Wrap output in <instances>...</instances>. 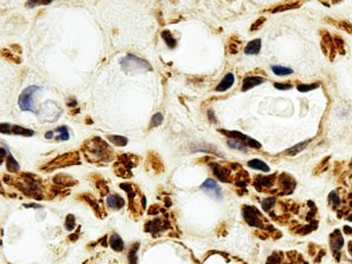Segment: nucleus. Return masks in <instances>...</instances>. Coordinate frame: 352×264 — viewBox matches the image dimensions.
<instances>
[{
  "instance_id": "0eeeda50",
  "label": "nucleus",
  "mask_w": 352,
  "mask_h": 264,
  "mask_svg": "<svg viewBox=\"0 0 352 264\" xmlns=\"http://www.w3.org/2000/svg\"><path fill=\"white\" fill-rule=\"evenodd\" d=\"M106 203L110 208L112 209H121L124 207V199L122 197H120L118 195H112V196H109L108 199H106Z\"/></svg>"
},
{
  "instance_id": "4468645a",
  "label": "nucleus",
  "mask_w": 352,
  "mask_h": 264,
  "mask_svg": "<svg viewBox=\"0 0 352 264\" xmlns=\"http://www.w3.org/2000/svg\"><path fill=\"white\" fill-rule=\"evenodd\" d=\"M228 145L230 146V148H234V149L246 150L245 145H244V141H242V140H240V139H237V138H234V139H229V140H228Z\"/></svg>"
},
{
  "instance_id": "f3484780",
  "label": "nucleus",
  "mask_w": 352,
  "mask_h": 264,
  "mask_svg": "<svg viewBox=\"0 0 352 264\" xmlns=\"http://www.w3.org/2000/svg\"><path fill=\"white\" fill-rule=\"evenodd\" d=\"M57 131L61 133V136L58 137V140H68V139H69V130H68L66 126L58 127Z\"/></svg>"
},
{
  "instance_id": "5701e85b",
  "label": "nucleus",
  "mask_w": 352,
  "mask_h": 264,
  "mask_svg": "<svg viewBox=\"0 0 352 264\" xmlns=\"http://www.w3.org/2000/svg\"><path fill=\"white\" fill-rule=\"evenodd\" d=\"M306 144L307 143H301V144H299V145H297V146H294L293 149H289L288 150V152L287 153H294V152H298V150H300V149H303L304 146H306Z\"/></svg>"
},
{
  "instance_id": "dca6fc26",
  "label": "nucleus",
  "mask_w": 352,
  "mask_h": 264,
  "mask_svg": "<svg viewBox=\"0 0 352 264\" xmlns=\"http://www.w3.org/2000/svg\"><path fill=\"white\" fill-rule=\"evenodd\" d=\"M7 169L10 171H17V170H19V165H18V163L14 160V158L12 156L7 157Z\"/></svg>"
},
{
  "instance_id": "2eb2a0df",
  "label": "nucleus",
  "mask_w": 352,
  "mask_h": 264,
  "mask_svg": "<svg viewBox=\"0 0 352 264\" xmlns=\"http://www.w3.org/2000/svg\"><path fill=\"white\" fill-rule=\"evenodd\" d=\"M109 140H111L113 144L118 145V146H124L128 143V139L121 136H109Z\"/></svg>"
},
{
  "instance_id": "a211bd4d",
  "label": "nucleus",
  "mask_w": 352,
  "mask_h": 264,
  "mask_svg": "<svg viewBox=\"0 0 352 264\" xmlns=\"http://www.w3.org/2000/svg\"><path fill=\"white\" fill-rule=\"evenodd\" d=\"M162 122H163V114H162V113H156V114H154V117L151 118L150 127H153V126H158Z\"/></svg>"
},
{
  "instance_id": "9d476101",
  "label": "nucleus",
  "mask_w": 352,
  "mask_h": 264,
  "mask_svg": "<svg viewBox=\"0 0 352 264\" xmlns=\"http://www.w3.org/2000/svg\"><path fill=\"white\" fill-rule=\"evenodd\" d=\"M248 166L252 167V169H255V170H261L263 172L270 171V166L267 164H265L262 160H259V159H253V160L248 162Z\"/></svg>"
},
{
  "instance_id": "412c9836",
  "label": "nucleus",
  "mask_w": 352,
  "mask_h": 264,
  "mask_svg": "<svg viewBox=\"0 0 352 264\" xmlns=\"http://www.w3.org/2000/svg\"><path fill=\"white\" fill-rule=\"evenodd\" d=\"M274 203H275V200H274L273 198H267L266 200H263V202H262V208L265 209V210H267V209H270L271 205H273Z\"/></svg>"
},
{
  "instance_id": "f8f14e48",
  "label": "nucleus",
  "mask_w": 352,
  "mask_h": 264,
  "mask_svg": "<svg viewBox=\"0 0 352 264\" xmlns=\"http://www.w3.org/2000/svg\"><path fill=\"white\" fill-rule=\"evenodd\" d=\"M11 133L21 134V136H33L34 134V132L32 130H27V129H24V127H20V126H12L11 127Z\"/></svg>"
},
{
  "instance_id": "ddd939ff",
  "label": "nucleus",
  "mask_w": 352,
  "mask_h": 264,
  "mask_svg": "<svg viewBox=\"0 0 352 264\" xmlns=\"http://www.w3.org/2000/svg\"><path fill=\"white\" fill-rule=\"evenodd\" d=\"M162 38H163V40L165 41V44L169 46V47H175L176 46V40L174 39V37H172V34L169 32V31H163L162 32Z\"/></svg>"
},
{
  "instance_id": "393cba45",
  "label": "nucleus",
  "mask_w": 352,
  "mask_h": 264,
  "mask_svg": "<svg viewBox=\"0 0 352 264\" xmlns=\"http://www.w3.org/2000/svg\"><path fill=\"white\" fill-rule=\"evenodd\" d=\"M53 136H54V133L52 131H49V132L45 133V138L46 139H51V138H53Z\"/></svg>"
},
{
  "instance_id": "4be33fe9",
  "label": "nucleus",
  "mask_w": 352,
  "mask_h": 264,
  "mask_svg": "<svg viewBox=\"0 0 352 264\" xmlns=\"http://www.w3.org/2000/svg\"><path fill=\"white\" fill-rule=\"evenodd\" d=\"M318 85L317 84H312L311 86H298V90L299 91H301V92H305V91H310V90H313V89H315Z\"/></svg>"
},
{
  "instance_id": "7ed1b4c3",
  "label": "nucleus",
  "mask_w": 352,
  "mask_h": 264,
  "mask_svg": "<svg viewBox=\"0 0 352 264\" xmlns=\"http://www.w3.org/2000/svg\"><path fill=\"white\" fill-rule=\"evenodd\" d=\"M121 64L125 70H128L129 67H136V69L141 67L142 70H145V67H146L148 70H150L149 64H146L144 60L139 59V58H137V57H132V55H128V57L123 58V59L121 60Z\"/></svg>"
},
{
  "instance_id": "6e6552de",
  "label": "nucleus",
  "mask_w": 352,
  "mask_h": 264,
  "mask_svg": "<svg viewBox=\"0 0 352 264\" xmlns=\"http://www.w3.org/2000/svg\"><path fill=\"white\" fill-rule=\"evenodd\" d=\"M260 47H261V40L255 39V40L248 43V45L245 47V53L246 54H258L260 52Z\"/></svg>"
},
{
  "instance_id": "20e7f679",
  "label": "nucleus",
  "mask_w": 352,
  "mask_h": 264,
  "mask_svg": "<svg viewBox=\"0 0 352 264\" xmlns=\"http://www.w3.org/2000/svg\"><path fill=\"white\" fill-rule=\"evenodd\" d=\"M201 190L207 192L209 196L212 197H215L218 199H220L222 197V191H221V188L219 186V184L213 181V179H207L204 182L202 185H201Z\"/></svg>"
},
{
  "instance_id": "9b49d317",
  "label": "nucleus",
  "mask_w": 352,
  "mask_h": 264,
  "mask_svg": "<svg viewBox=\"0 0 352 264\" xmlns=\"http://www.w3.org/2000/svg\"><path fill=\"white\" fill-rule=\"evenodd\" d=\"M271 69H272L273 73L277 74V76H286V74H291V73L293 72L292 69L284 67V66H279V65H273Z\"/></svg>"
},
{
  "instance_id": "1a4fd4ad",
  "label": "nucleus",
  "mask_w": 352,
  "mask_h": 264,
  "mask_svg": "<svg viewBox=\"0 0 352 264\" xmlns=\"http://www.w3.org/2000/svg\"><path fill=\"white\" fill-rule=\"evenodd\" d=\"M110 245L116 251H122L124 249V243L118 235H112L110 238Z\"/></svg>"
},
{
  "instance_id": "423d86ee",
  "label": "nucleus",
  "mask_w": 352,
  "mask_h": 264,
  "mask_svg": "<svg viewBox=\"0 0 352 264\" xmlns=\"http://www.w3.org/2000/svg\"><path fill=\"white\" fill-rule=\"evenodd\" d=\"M263 81V78H260V77H246L244 79V83H242V91H247L252 87H255L256 85H260L262 84Z\"/></svg>"
},
{
  "instance_id": "f257e3e1",
  "label": "nucleus",
  "mask_w": 352,
  "mask_h": 264,
  "mask_svg": "<svg viewBox=\"0 0 352 264\" xmlns=\"http://www.w3.org/2000/svg\"><path fill=\"white\" fill-rule=\"evenodd\" d=\"M39 90H40L39 86L32 85V86L26 87V89L21 92L18 103H19V106L23 111H30V112H33V113L37 112V110L34 109V105H33V97H34V93Z\"/></svg>"
},
{
  "instance_id": "39448f33",
  "label": "nucleus",
  "mask_w": 352,
  "mask_h": 264,
  "mask_svg": "<svg viewBox=\"0 0 352 264\" xmlns=\"http://www.w3.org/2000/svg\"><path fill=\"white\" fill-rule=\"evenodd\" d=\"M234 84V76L233 73H227L225 76V78L220 81V84L216 86V91L218 92H223V91H227L228 89H230L232 85Z\"/></svg>"
},
{
  "instance_id": "6ab92c4d",
  "label": "nucleus",
  "mask_w": 352,
  "mask_h": 264,
  "mask_svg": "<svg viewBox=\"0 0 352 264\" xmlns=\"http://www.w3.org/2000/svg\"><path fill=\"white\" fill-rule=\"evenodd\" d=\"M66 229H68V230L75 229V218H73L72 215L68 216V219H66Z\"/></svg>"
},
{
  "instance_id": "f03ea898",
  "label": "nucleus",
  "mask_w": 352,
  "mask_h": 264,
  "mask_svg": "<svg viewBox=\"0 0 352 264\" xmlns=\"http://www.w3.org/2000/svg\"><path fill=\"white\" fill-rule=\"evenodd\" d=\"M90 149H89V153L91 156H94V159H109V155H110V149L106 144H104L99 138H96V141H91L89 143Z\"/></svg>"
},
{
  "instance_id": "aec40b11",
  "label": "nucleus",
  "mask_w": 352,
  "mask_h": 264,
  "mask_svg": "<svg viewBox=\"0 0 352 264\" xmlns=\"http://www.w3.org/2000/svg\"><path fill=\"white\" fill-rule=\"evenodd\" d=\"M137 249H138V246L132 248V250L129 253V262H130V264H136V250Z\"/></svg>"
},
{
  "instance_id": "b1692460",
  "label": "nucleus",
  "mask_w": 352,
  "mask_h": 264,
  "mask_svg": "<svg viewBox=\"0 0 352 264\" xmlns=\"http://www.w3.org/2000/svg\"><path fill=\"white\" fill-rule=\"evenodd\" d=\"M274 86L279 90H288L292 87V85H289V84H280V83H275Z\"/></svg>"
}]
</instances>
